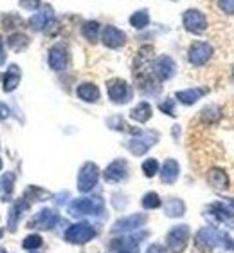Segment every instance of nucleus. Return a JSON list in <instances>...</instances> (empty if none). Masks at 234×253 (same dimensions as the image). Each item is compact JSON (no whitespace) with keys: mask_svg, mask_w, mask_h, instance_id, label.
<instances>
[{"mask_svg":"<svg viewBox=\"0 0 234 253\" xmlns=\"http://www.w3.org/2000/svg\"><path fill=\"white\" fill-rule=\"evenodd\" d=\"M104 208L103 201L99 197H83V199H76L68 206V213L74 217L79 215H96L101 213Z\"/></svg>","mask_w":234,"mask_h":253,"instance_id":"nucleus-1","label":"nucleus"},{"mask_svg":"<svg viewBox=\"0 0 234 253\" xmlns=\"http://www.w3.org/2000/svg\"><path fill=\"white\" fill-rule=\"evenodd\" d=\"M106 89H108V98L114 103H117V105L128 103L132 100V96H134V90L128 85V82H125V80L121 78L110 80L108 84H106Z\"/></svg>","mask_w":234,"mask_h":253,"instance_id":"nucleus-2","label":"nucleus"},{"mask_svg":"<svg viewBox=\"0 0 234 253\" xmlns=\"http://www.w3.org/2000/svg\"><path fill=\"white\" fill-rule=\"evenodd\" d=\"M189 241V228L186 224L182 226H173L166 237V246L169 253H182Z\"/></svg>","mask_w":234,"mask_h":253,"instance_id":"nucleus-3","label":"nucleus"},{"mask_svg":"<svg viewBox=\"0 0 234 253\" xmlns=\"http://www.w3.org/2000/svg\"><path fill=\"white\" fill-rule=\"evenodd\" d=\"M182 24L191 35H203L207 31V18L200 9H187L182 16Z\"/></svg>","mask_w":234,"mask_h":253,"instance_id":"nucleus-4","label":"nucleus"},{"mask_svg":"<svg viewBox=\"0 0 234 253\" xmlns=\"http://www.w3.org/2000/svg\"><path fill=\"white\" fill-rule=\"evenodd\" d=\"M96 237V230H94L90 224L87 222H78V224H72L65 232V241L70 244H87L89 241Z\"/></svg>","mask_w":234,"mask_h":253,"instance_id":"nucleus-5","label":"nucleus"},{"mask_svg":"<svg viewBox=\"0 0 234 253\" xmlns=\"http://www.w3.org/2000/svg\"><path fill=\"white\" fill-rule=\"evenodd\" d=\"M220 241H222V233H218L214 228H202L195 235V246L203 253L213 252L220 244Z\"/></svg>","mask_w":234,"mask_h":253,"instance_id":"nucleus-6","label":"nucleus"},{"mask_svg":"<svg viewBox=\"0 0 234 253\" xmlns=\"http://www.w3.org/2000/svg\"><path fill=\"white\" fill-rule=\"evenodd\" d=\"M98 179H99V169L96 163H85L81 167L78 174V190L79 192H90L94 186L98 185Z\"/></svg>","mask_w":234,"mask_h":253,"instance_id":"nucleus-7","label":"nucleus"},{"mask_svg":"<svg viewBox=\"0 0 234 253\" xmlns=\"http://www.w3.org/2000/svg\"><path fill=\"white\" fill-rule=\"evenodd\" d=\"M157 137H159L157 132H139L135 137H132L128 141V150L134 156H142L155 145Z\"/></svg>","mask_w":234,"mask_h":253,"instance_id":"nucleus-8","label":"nucleus"},{"mask_svg":"<svg viewBox=\"0 0 234 253\" xmlns=\"http://www.w3.org/2000/svg\"><path fill=\"white\" fill-rule=\"evenodd\" d=\"M213 56V47H211V43L207 42H195L191 43V47L187 51V60L191 65L195 67H202L205 63L211 60Z\"/></svg>","mask_w":234,"mask_h":253,"instance_id":"nucleus-9","label":"nucleus"},{"mask_svg":"<svg viewBox=\"0 0 234 253\" xmlns=\"http://www.w3.org/2000/svg\"><path fill=\"white\" fill-rule=\"evenodd\" d=\"M175 71H177V65H175L171 56H166V54L159 56V58L153 62V65H151V73L155 74V78L159 80V82L173 78Z\"/></svg>","mask_w":234,"mask_h":253,"instance_id":"nucleus-10","label":"nucleus"},{"mask_svg":"<svg viewBox=\"0 0 234 253\" xmlns=\"http://www.w3.org/2000/svg\"><path fill=\"white\" fill-rule=\"evenodd\" d=\"M47 62H49V67H51L52 71H63L68 63L67 45H65V43H54V45L49 49Z\"/></svg>","mask_w":234,"mask_h":253,"instance_id":"nucleus-11","label":"nucleus"},{"mask_svg":"<svg viewBox=\"0 0 234 253\" xmlns=\"http://www.w3.org/2000/svg\"><path fill=\"white\" fill-rule=\"evenodd\" d=\"M101 40L106 47L110 49H119L126 43V35L125 31L117 29L115 26H106L103 29V35H101Z\"/></svg>","mask_w":234,"mask_h":253,"instance_id":"nucleus-12","label":"nucleus"},{"mask_svg":"<svg viewBox=\"0 0 234 253\" xmlns=\"http://www.w3.org/2000/svg\"><path fill=\"white\" fill-rule=\"evenodd\" d=\"M126 175H128V163L125 159H115L104 170V179L108 183H119L126 179Z\"/></svg>","mask_w":234,"mask_h":253,"instance_id":"nucleus-13","label":"nucleus"},{"mask_svg":"<svg viewBox=\"0 0 234 253\" xmlns=\"http://www.w3.org/2000/svg\"><path fill=\"white\" fill-rule=\"evenodd\" d=\"M148 217L142 213H134V215L123 217L114 224V232H132V230H139L140 226H144Z\"/></svg>","mask_w":234,"mask_h":253,"instance_id":"nucleus-14","label":"nucleus"},{"mask_svg":"<svg viewBox=\"0 0 234 253\" xmlns=\"http://www.w3.org/2000/svg\"><path fill=\"white\" fill-rule=\"evenodd\" d=\"M52 18H54L52 7L51 5H43L42 9L36 11V13L29 18V27H31L33 31H43V29L52 22Z\"/></svg>","mask_w":234,"mask_h":253,"instance_id":"nucleus-15","label":"nucleus"},{"mask_svg":"<svg viewBox=\"0 0 234 253\" xmlns=\"http://www.w3.org/2000/svg\"><path fill=\"white\" fill-rule=\"evenodd\" d=\"M58 222V213L51 208H43L42 211H38L34 219L31 221L29 226L31 228H38V230H51L54 228V224Z\"/></svg>","mask_w":234,"mask_h":253,"instance_id":"nucleus-16","label":"nucleus"},{"mask_svg":"<svg viewBox=\"0 0 234 253\" xmlns=\"http://www.w3.org/2000/svg\"><path fill=\"white\" fill-rule=\"evenodd\" d=\"M178 172H180V167L175 159H166L164 165L161 169V179L164 185H173L175 181L178 179Z\"/></svg>","mask_w":234,"mask_h":253,"instance_id":"nucleus-17","label":"nucleus"},{"mask_svg":"<svg viewBox=\"0 0 234 253\" xmlns=\"http://www.w3.org/2000/svg\"><path fill=\"white\" fill-rule=\"evenodd\" d=\"M20 78H22V73L20 69H18V65H15V63L9 65V69L4 74V85H2L4 92H13L18 87V84H20Z\"/></svg>","mask_w":234,"mask_h":253,"instance_id":"nucleus-18","label":"nucleus"},{"mask_svg":"<svg viewBox=\"0 0 234 253\" xmlns=\"http://www.w3.org/2000/svg\"><path fill=\"white\" fill-rule=\"evenodd\" d=\"M76 94H78L79 100L87 101V103H96V101L99 100L98 85L90 84V82H85V84L78 85V89H76Z\"/></svg>","mask_w":234,"mask_h":253,"instance_id":"nucleus-19","label":"nucleus"},{"mask_svg":"<svg viewBox=\"0 0 234 253\" xmlns=\"http://www.w3.org/2000/svg\"><path fill=\"white\" fill-rule=\"evenodd\" d=\"M207 181L209 185L216 190H224L229 186V175L225 174V170L222 169H213L207 174Z\"/></svg>","mask_w":234,"mask_h":253,"instance_id":"nucleus-20","label":"nucleus"},{"mask_svg":"<svg viewBox=\"0 0 234 253\" xmlns=\"http://www.w3.org/2000/svg\"><path fill=\"white\" fill-rule=\"evenodd\" d=\"M205 94V89H202V87H197V89H186V90H180V92H177V98L180 103H184V105H193V103H197L202 96Z\"/></svg>","mask_w":234,"mask_h":253,"instance_id":"nucleus-21","label":"nucleus"},{"mask_svg":"<svg viewBox=\"0 0 234 253\" xmlns=\"http://www.w3.org/2000/svg\"><path fill=\"white\" fill-rule=\"evenodd\" d=\"M130 118L134 120V122L146 123L151 118V105L150 103H146V101H140L139 105H135L130 111Z\"/></svg>","mask_w":234,"mask_h":253,"instance_id":"nucleus-22","label":"nucleus"},{"mask_svg":"<svg viewBox=\"0 0 234 253\" xmlns=\"http://www.w3.org/2000/svg\"><path fill=\"white\" fill-rule=\"evenodd\" d=\"M7 45H9L13 51H24V49H27V45H29V38L20 31L13 33V35L7 37Z\"/></svg>","mask_w":234,"mask_h":253,"instance_id":"nucleus-23","label":"nucleus"},{"mask_svg":"<svg viewBox=\"0 0 234 253\" xmlns=\"http://www.w3.org/2000/svg\"><path fill=\"white\" fill-rule=\"evenodd\" d=\"M112 248H117L115 253H139L137 239H123V241H114Z\"/></svg>","mask_w":234,"mask_h":253,"instance_id":"nucleus-24","label":"nucleus"},{"mask_svg":"<svg viewBox=\"0 0 234 253\" xmlns=\"http://www.w3.org/2000/svg\"><path fill=\"white\" fill-rule=\"evenodd\" d=\"M99 29H101V26H99L98 22H94V20L85 22L83 26H81V35H83L90 43H94V42H98Z\"/></svg>","mask_w":234,"mask_h":253,"instance_id":"nucleus-25","label":"nucleus"},{"mask_svg":"<svg viewBox=\"0 0 234 253\" xmlns=\"http://www.w3.org/2000/svg\"><path fill=\"white\" fill-rule=\"evenodd\" d=\"M164 211H166L167 217H180L186 211V205L180 199H169L164 205Z\"/></svg>","mask_w":234,"mask_h":253,"instance_id":"nucleus-26","label":"nucleus"},{"mask_svg":"<svg viewBox=\"0 0 234 253\" xmlns=\"http://www.w3.org/2000/svg\"><path fill=\"white\" fill-rule=\"evenodd\" d=\"M130 24L135 27V29H144V27H148V24H150V15H148V11L146 9L135 11V13L130 16Z\"/></svg>","mask_w":234,"mask_h":253,"instance_id":"nucleus-27","label":"nucleus"},{"mask_svg":"<svg viewBox=\"0 0 234 253\" xmlns=\"http://www.w3.org/2000/svg\"><path fill=\"white\" fill-rule=\"evenodd\" d=\"M211 210L214 211L213 215H216L222 222H234V213L231 210H227L224 205H220V203H216V205L211 206Z\"/></svg>","mask_w":234,"mask_h":253,"instance_id":"nucleus-28","label":"nucleus"},{"mask_svg":"<svg viewBox=\"0 0 234 253\" xmlns=\"http://www.w3.org/2000/svg\"><path fill=\"white\" fill-rule=\"evenodd\" d=\"M13 185H15V174L13 172H5V175H2V179H0V190H2L4 197H9L11 195Z\"/></svg>","mask_w":234,"mask_h":253,"instance_id":"nucleus-29","label":"nucleus"},{"mask_svg":"<svg viewBox=\"0 0 234 253\" xmlns=\"http://www.w3.org/2000/svg\"><path fill=\"white\" fill-rule=\"evenodd\" d=\"M47 192L42 188H38V186H29L26 192V195H24V199L29 201V203H33V201H45L47 197Z\"/></svg>","mask_w":234,"mask_h":253,"instance_id":"nucleus-30","label":"nucleus"},{"mask_svg":"<svg viewBox=\"0 0 234 253\" xmlns=\"http://www.w3.org/2000/svg\"><path fill=\"white\" fill-rule=\"evenodd\" d=\"M162 203H161V197H159V194H155V192H148V194L142 197V206H144L146 210H155V208H159Z\"/></svg>","mask_w":234,"mask_h":253,"instance_id":"nucleus-31","label":"nucleus"},{"mask_svg":"<svg viewBox=\"0 0 234 253\" xmlns=\"http://www.w3.org/2000/svg\"><path fill=\"white\" fill-rule=\"evenodd\" d=\"M202 118L207 123H216L220 120V118H222V112H220L218 107H214V105L205 107V109L202 111Z\"/></svg>","mask_w":234,"mask_h":253,"instance_id":"nucleus-32","label":"nucleus"},{"mask_svg":"<svg viewBox=\"0 0 234 253\" xmlns=\"http://www.w3.org/2000/svg\"><path fill=\"white\" fill-rule=\"evenodd\" d=\"M142 172H144L146 177H153V175H157L159 172H161V169H159V161L157 159H146L144 163H142Z\"/></svg>","mask_w":234,"mask_h":253,"instance_id":"nucleus-33","label":"nucleus"},{"mask_svg":"<svg viewBox=\"0 0 234 253\" xmlns=\"http://www.w3.org/2000/svg\"><path fill=\"white\" fill-rule=\"evenodd\" d=\"M42 237L40 235H29V237H26L24 239V243H22V246L26 250H36V248H40L42 246Z\"/></svg>","mask_w":234,"mask_h":253,"instance_id":"nucleus-34","label":"nucleus"},{"mask_svg":"<svg viewBox=\"0 0 234 253\" xmlns=\"http://www.w3.org/2000/svg\"><path fill=\"white\" fill-rule=\"evenodd\" d=\"M20 4L22 9H26V11H34L40 7V4H42V0H20L18 2Z\"/></svg>","mask_w":234,"mask_h":253,"instance_id":"nucleus-35","label":"nucleus"},{"mask_svg":"<svg viewBox=\"0 0 234 253\" xmlns=\"http://www.w3.org/2000/svg\"><path fill=\"white\" fill-rule=\"evenodd\" d=\"M218 7L225 15H234V0H218Z\"/></svg>","mask_w":234,"mask_h":253,"instance_id":"nucleus-36","label":"nucleus"},{"mask_svg":"<svg viewBox=\"0 0 234 253\" xmlns=\"http://www.w3.org/2000/svg\"><path fill=\"white\" fill-rule=\"evenodd\" d=\"M159 107H161L162 112H166V114H169V116H175V103H173V100L162 101Z\"/></svg>","mask_w":234,"mask_h":253,"instance_id":"nucleus-37","label":"nucleus"},{"mask_svg":"<svg viewBox=\"0 0 234 253\" xmlns=\"http://www.w3.org/2000/svg\"><path fill=\"white\" fill-rule=\"evenodd\" d=\"M146 253H166V250H164V246H161V244H151L150 248L146 250Z\"/></svg>","mask_w":234,"mask_h":253,"instance_id":"nucleus-38","label":"nucleus"},{"mask_svg":"<svg viewBox=\"0 0 234 253\" xmlns=\"http://www.w3.org/2000/svg\"><path fill=\"white\" fill-rule=\"evenodd\" d=\"M5 62V51H4V43L0 40V65Z\"/></svg>","mask_w":234,"mask_h":253,"instance_id":"nucleus-39","label":"nucleus"},{"mask_svg":"<svg viewBox=\"0 0 234 253\" xmlns=\"http://www.w3.org/2000/svg\"><path fill=\"white\" fill-rule=\"evenodd\" d=\"M0 253H5V250H2V248H0Z\"/></svg>","mask_w":234,"mask_h":253,"instance_id":"nucleus-40","label":"nucleus"},{"mask_svg":"<svg viewBox=\"0 0 234 253\" xmlns=\"http://www.w3.org/2000/svg\"><path fill=\"white\" fill-rule=\"evenodd\" d=\"M0 170H2V159H0Z\"/></svg>","mask_w":234,"mask_h":253,"instance_id":"nucleus-41","label":"nucleus"},{"mask_svg":"<svg viewBox=\"0 0 234 253\" xmlns=\"http://www.w3.org/2000/svg\"><path fill=\"white\" fill-rule=\"evenodd\" d=\"M233 80H234V69H233Z\"/></svg>","mask_w":234,"mask_h":253,"instance_id":"nucleus-42","label":"nucleus"}]
</instances>
